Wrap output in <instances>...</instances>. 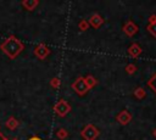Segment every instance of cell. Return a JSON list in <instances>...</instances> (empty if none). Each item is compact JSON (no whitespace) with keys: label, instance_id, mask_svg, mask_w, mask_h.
<instances>
[{"label":"cell","instance_id":"1","mask_svg":"<svg viewBox=\"0 0 156 140\" xmlns=\"http://www.w3.org/2000/svg\"><path fill=\"white\" fill-rule=\"evenodd\" d=\"M0 49L2 50L4 54H6L10 58H16L24 49L23 43L17 39L15 35H10L7 39H5L1 44H0Z\"/></svg>","mask_w":156,"mask_h":140},{"label":"cell","instance_id":"2","mask_svg":"<svg viewBox=\"0 0 156 140\" xmlns=\"http://www.w3.org/2000/svg\"><path fill=\"white\" fill-rule=\"evenodd\" d=\"M99 134H100V131L94 124H87L80 130V135L84 140H96Z\"/></svg>","mask_w":156,"mask_h":140},{"label":"cell","instance_id":"3","mask_svg":"<svg viewBox=\"0 0 156 140\" xmlns=\"http://www.w3.org/2000/svg\"><path fill=\"white\" fill-rule=\"evenodd\" d=\"M54 111H55V113H56L58 117H65L67 113L71 112V105H69L66 100L61 99V100H58V101L55 103Z\"/></svg>","mask_w":156,"mask_h":140},{"label":"cell","instance_id":"4","mask_svg":"<svg viewBox=\"0 0 156 140\" xmlns=\"http://www.w3.org/2000/svg\"><path fill=\"white\" fill-rule=\"evenodd\" d=\"M72 89L74 90V93H77L78 95H84L89 89H88V86H87V84H85V82H84V78L83 77H78L73 83H72Z\"/></svg>","mask_w":156,"mask_h":140},{"label":"cell","instance_id":"5","mask_svg":"<svg viewBox=\"0 0 156 140\" xmlns=\"http://www.w3.org/2000/svg\"><path fill=\"white\" fill-rule=\"evenodd\" d=\"M34 55L40 58V60H44L48 57V55H50V49L49 46H46L44 43H40L39 45H37L34 47Z\"/></svg>","mask_w":156,"mask_h":140},{"label":"cell","instance_id":"6","mask_svg":"<svg viewBox=\"0 0 156 140\" xmlns=\"http://www.w3.org/2000/svg\"><path fill=\"white\" fill-rule=\"evenodd\" d=\"M138 30H139V28H138V26H136L133 21H127V22L124 23V26H123V32H124L128 37L135 35V34L138 33Z\"/></svg>","mask_w":156,"mask_h":140},{"label":"cell","instance_id":"7","mask_svg":"<svg viewBox=\"0 0 156 140\" xmlns=\"http://www.w3.org/2000/svg\"><path fill=\"white\" fill-rule=\"evenodd\" d=\"M116 121H117L119 124H122V125H127V124L132 121V114H130L127 110H123V111H121V112L116 116Z\"/></svg>","mask_w":156,"mask_h":140},{"label":"cell","instance_id":"8","mask_svg":"<svg viewBox=\"0 0 156 140\" xmlns=\"http://www.w3.org/2000/svg\"><path fill=\"white\" fill-rule=\"evenodd\" d=\"M88 23H89V26H91L93 28H99V27L102 26L104 18H102L99 13H93V15L90 16V18L88 19Z\"/></svg>","mask_w":156,"mask_h":140},{"label":"cell","instance_id":"9","mask_svg":"<svg viewBox=\"0 0 156 140\" xmlns=\"http://www.w3.org/2000/svg\"><path fill=\"white\" fill-rule=\"evenodd\" d=\"M143 49L140 47V45L138 43H133L129 47H128V55L132 56V57H138L140 54H141Z\"/></svg>","mask_w":156,"mask_h":140},{"label":"cell","instance_id":"10","mask_svg":"<svg viewBox=\"0 0 156 140\" xmlns=\"http://www.w3.org/2000/svg\"><path fill=\"white\" fill-rule=\"evenodd\" d=\"M21 4H22V6H23L26 10L33 11V10L39 5V1H38V0H23Z\"/></svg>","mask_w":156,"mask_h":140},{"label":"cell","instance_id":"11","mask_svg":"<svg viewBox=\"0 0 156 140\" xmlns=\"http://www.w3.org/2000/svg\"><path fill=\"white\" fill-rule=\"evenodd\" d=\"M18 121L13 117V116H11V117H9V119L6 121V123H5V125L7 127V129H10V130H16L17 129V127H18Z\"/></svg>","mask_w":156,"mask_h":140},{"label":"cell","instance_id":"12","mask_svg":"<svg viewBox=\"0 0 156 140\" xmlns=\"http://www.w3.org/2000/svg\"><path fill=\"white\" fill-rule=\"evenodd\" d=\"M84 82H85L88 89H91V88H94V86L98 84L96 78H95L94 75H91V74H88L87 77H84Z\"/></svg>","mask_w":156,"mask_h":140},{"label":"cell","instance_id":"13","mask_svg":"<svg viewBox=\"0 0 156 140\" xmlns=\"http://www.w3.org/2000/svg\"><path fill=\"white\" fill-rule=\"evenodd\" d=\"M133 95H134V97H135V99H138V100H143V99H145V97H146V91H145V89H144V88L138 86V88L133 91Z\"/></svg>","mask_w":156,"mask_h":140},{"label":"cell","instance_id":"14","mask_svg":"<svg viewBox=\"0 0 156 140\" xmlns=\"http://www.w3.org/2000/svg\"><path fill=\"white\" fill-rule=\"evenodd\" d=\"M56 136H57V139H60V140H65V139L68 136V131H67L65 128H60V129L56 131Z\"/></svg>","mask_w":156,"mask_h":140},{"label":"cell","instance_id":"15","mask_svg":"<svg viewBox=\"0 0 156 140\" xmlns=\"http://www.w3.org/2000/svg\"><path fill=\"white\" fill-rule=\"evenodd\" d=\"M147 85L155 91V94H156V72L152 74V77L147 80Z\"/></svg>","mask_w":156,"mask_h":140},{"label":"cell","instance_id":"16","mask_svg":"<svg viewBox=\"0 0 156 140\" xmlns=\"http://www.w3.org/2000/svg\"><path fill=\"white\" fill-rule=\"evenodd\" d=\"M136 66L134 65V63H128L127 66H126V72H127V74H129V75H132V74H134L135 72H136Z\"/></svg>","mask_w":156,"mask_h":140},{"label":"cell","instance_id":"17","mask_svg":"<svg viewBox=\"0 0 156 140\" xmlns=\"http://www.w3.org/2000/svg\"><path fill=\"white\" fill-rule=\"evenodd\" d=\"M49 84H50V86H51V88L57 89V88L61 85V80H60L57 77H54V78L50 80V83H49Z\"/></svg>","mask_w":156,"mask_h":140},{"label":"cell","instance_id":"18","mask_svg":"<svg viewBox=\"0 0 156 140\" xmlns=\"http://www.w3.org/2000/svg\"><path fill=\"white\" fill-rule=\"evenodd\" d=\"M78 28H79L82 32L87 30V29L89 28V23H88V21H87V19H82V21L78 23Z\"/></svg>","mask_w":156,"mask_h":140},{"label":"cell","instance_id":"19","mask_svg":"<svg viewBox=\"0 0 156 140\" xmlns=\"http://www.w3.org/2000/svg\"><path fill=\"white\" fill-rule=\"evenodd\" d=\"M146 29H147V32H149L152 37L156 38V23H154V24H149V26L146 27Z\"/></svg>","mask_w":156,"mask_h":140},{"label":"cell","instance_id":"20","mask_svg":"<svg viewBox=\"0 0 156 140\" xmlns=\"http://www.w3.org/2000/svg\"><path fill=\"white\" fill-rule=\"evenodd\" d=\"M154 23H156V15L155 13L149 17V24H154Z\"/></svg>","mask_w":156,"mask_h":140},{"label":"cell","instance_id":"21","mask_svg":"<svg viewBox=\"0 0 156 140\" xmlns=\"http://www.w3.org/2000/svg\"><path fill=\"white\" fill-rule=\"evenodd\" d=\"M28 140H41L39 136H32V138H29Z\"/></svg>","mask_w":156,"mask_h":140},{"label":"cell","instance_id":"22","mask_svg":"<svg viewBox=\"0 0 156 140\" xmlns=\"http://www.w3.org/2000/svg\"><path fill=\"white\" fill-rule=\"evenodd\" d=\"M152 136L156 139V128H155V129H152Z\"/></svg>","mask_w":156,"mask_h":140},{"label":"cell","instance_id":"23","mask_svg":"<svg viewBox=\"0 0 156 140\" xmlns=\"http://www.w3.org/2000/svg\"><path fill=\"white\" fill-rule=\"evenodd\" d=\"M11 140H18V139H11Z\"/></svg>","mask_w":156,"mask_h":140}]
</instances>
